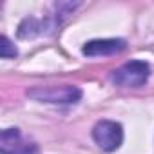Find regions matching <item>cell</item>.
Returning <instances> with one entry per match:
<instances>
[{"label":"cell","instance_id":"6da1fadb","mask_svg":"<svg viewBox=\"0 0 154 154\" xmlns=\"http://www.w3.org/2000/svg\"><path fill=\"white\" fill-rule=\"evenodd\" d=\"M150 76V65L143 60H131L112 72V82L120 87H141Z\"/></svg>","mask_w":154,"mask_h":154},{"label":"cell","instance_id":"8992f818","mask_svg":"<svg viewBox=\"0 0 154 154\" xmlns=\"http://www.w3.org/2000/svg\"><path fill=\"white\" fill-rule=\"evenodd\" d=\"M17 53H18L17 47L9 42L8 36H2V38H0V56H2V58H15Z\"/></svg>","mask_w":154,"mask_h":154},{"label":"cell","instance_id":"7a4b0ae2","mask_svg":"<svg viewBox=\"0 0 154 154\" xmlns=\"http://www.w3.org/2000/svg\"><path fill=\"white\" fill-rule=\"evenodd\" d=\"M27 96L36 102L45 103H76L82 98V91L74 85H49V87H33L27 91Z\"/></svg>","mask_w":154,"mask_h":154},{"label":"cell","instance_id":"3957f363","mask_svg":"<svg viewBox=\"0 0 154 154\" xmlns=\"http://www.w3.org/2000/svg\"><path fill=\"white\" fill-rule=\"evenodd\" d=\"M93 138L96 145L105 152H114L123 141V127L112 120H102L93 127Z\"/></svg>","mask_w":154,"mask_h":154},{"label":"cell","instance_id":"5b68a950","mask_svg":"<svg viewBox=\"0 0 154 154\" xmlns=\"http://www.w3.org/2000/svg\"><path fill=\"white\" fill-rule=\"evenodd\" d=\"M127 47V42L122 38H105V40H91L82 47V53L85 56L96 58V56H111L118 54Z\"/></svg>","mask_w":154,"mask_h":154},{"label":"cell","instance_id":"277c9868","mask_svg":"<svg viewBox=\"0 0 154 154\" xmlns=\"http://www.w3.org/2000/svg\"><path fill=\"white\" fill-rule=\"evenodd\" d=\"M36 145L22 136L20 129H6L0 136V152L2 154H36Z\"/></svg>","mask_w":154,"mask_h":154}]
</instances>
